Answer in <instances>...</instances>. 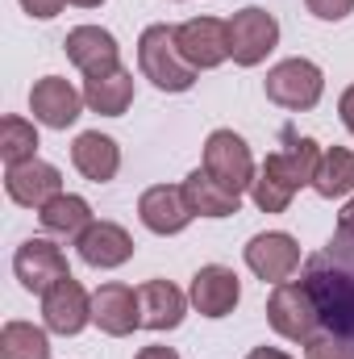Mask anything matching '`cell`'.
Instances as JSON below:
<instances>
[{
  "label": "cell",
  "instance_id": "7a4b0ae2",
  "mask_svg": "<svg viewBox=\"0 0 354 359\" xmlns=\"http://www.w3.org/2000/svg\"><path fill=\"white\" fill-rule=\"evenodd\" d=\"M317 163H321V147H317L313 138L283 134V147L267 155L263 172L255 176V188H250L255 205H259L263 213H283V209L292 205V196H296L304 184H313Z\"/></svg>",
  "mask_w": 354,
  "mask_h": 359
},
{
  "label": "cell",
  "instance_id": "4fadbf2b",
  "mask_svg": "<svg viewBox=\"0 0 354 359\" xmlns=\"http://www.w3.org/2000/svg\"><path fill=\"white\" fill-rule=\"evenodd\" d=\"M92 322L108 334V339H125L142 326V305H138V288L129 284H100L92 292Z\"/></svg>",
  "mask_w": 354,
  "mask_h": 359
},
{
  "label": "cell",
  "instance_id": "ac0fdd59",
  "mask_svg": "<svg viewBox=\"0 0 354 359\" xmlns=\"http://www.w3.org/2000/svg\"><path fill=\"white\" fill-rule=\"evenodd\" d=\"M76 251H80V259H84L88 268L113 271V268H121V264L134 259V238H129V230L117 226V222H92L88 230L76 238Z\"/></svg>",
  "mask_w": 354,
  "mask_h": 359
},
{
  "label": "cell",
  "instance_id": "6da1fadb",
  "mask_svg": "<svg viewBox=\"0 0 354 359\" xmlns=\"http://www.w3.org/2000/svg\"><path fill=\"white\" fill-rule=\"evenodd\" d=\"M304 284L317 301L325 334H338V339L354 343V238L334 234L325 251L309 255Z\"/></svg>",
  "mask_w": 354,
  "mask_h": 359
},
{
  "label": "cell",
  "instance_id": "9c48e42d",
  "mask_svg": "<svg viewBox=\"0 0 354 359\" xmlns=\"http://www.w3.org/2000/svg\"><path fill=\"white\" fill-rule=\"evenodd\" d=\"M300 243L288 230H263L246 243V268L255 271L263 284H283L300 268Z\"/></svg>",
  "mask_w": 354,
  "mask_h": 359
},
{
  "label": "cell",
  "instance_id": "52a82bcc",
  "mask_svg": "<svg viewBox=\"0 0 354 359\" xmlns=\"http://www.w3.org/2000/svg\"><path fill=\"white\" fill-rule=\"evenodd\" d=\"M275 46H279V21L267 8L250 4L229 17V59L238 67H259Z\"/></svg>",
  "mask_w": 354,
  "mask_h": 359
},
{
  "label": "cell",
  "instance_id": "4dcf8cb0",
  "mask_svg": "<svg viewBox=\"0 0 354 359\" xmlns=\"http://www.w3.org/2000/svg\"><path fill=\"white\" fill-rule=\"evenodd\" d=\"M334 234H342V238H354V196L346 201V209L338 213V230Z\"/></svg>",
  "mask_w": 354,
  "mask_h": 359
},
{
  "label": "cell",
  "instance_id": "4316f807",
  "mask_svg": "<svg viewBox=\"0 0 354 359\" xmlns=\"http://www.w3.org/2000/svg\"><path fill=\"white\" fill-rule=\"evenodd\" d=\"M304 359H354V343L351 339H338V334H317L304 343Z\"/></svg>",
  "mask_w": 354,
  "mask_h": 359
},
{
  "label": "cell",
  "instance_id": "9a60e30c",
  "mask_svg": "<svg viewBox=\"0 0 354 359\" xmlns=\"http://www.w3.org/2000/svg\"><path fill=\"white\" fill-rule=\"evenodd\" d=\"M63 50L67 59L84 72V80H96V76H108L121 67V46L108 29L100 25H76L67 38H63Z\"/></svg>",
  "mask_w": 354,
  "mask_h": 359
},
{
  "label": "cell",
  "instance_id": "f546056e",
  "mask_svg": "<svg viewBox=\"0 0 354 359\" xmlns=\"http://www.w3.org/2000/svg\"><path fill=\"white\" fill-rule=\"evenodd\" d=\"M338 113H342V126L354 134V84L342 92V100H338Z\"/></svg>",
  "mask_w": 354,
  "mask_h": 359
},
{
  "label": "cell",
  "instance_id": "2e32d148",
  "mask_svg": "<svg viewBox=\"0 0 354 359\" xmlns=\"http://www.w3.org/2000/svg\"><path fill=\"white\" fill-rule=\"evenodd\" d=\"M4 192L13 205L21 209H42L46 201H55L63 192V172L46 159H29V163H13L4 172Z\"/></svg>",
  "mask_w": 354,
  "mask_h": 359
},
{
  "label": "cell",
  "instance_id": "ba28073f",
  "mask_svg": "<svg viewBox=\"0 0 354 359\" xmlns=\"http://www.w3.org/2000/svg\"><path fill=\"white\" fill-rule=\"evenodd\" d=\"M13 276L21 280L25 292L34 297H46L59 280H67L71 268H67V255L63 247H55L50 238H25L13 255Z\"/></svg>",
  "mask_w": 354,
  "mask_h": 359
},
{
  "label": "cell",
  "instance_id": "8fae6325",
  "mask_svg": "<svg viewBox=\"0 0 354 359\" xmlns=\"http://www.w3.org/2000/svg\"><path fill=\"white\" fill-rule=\"evenodd\" d=\"M187 301L200 318H229L242 301V280L238 271L225 268V264H208L192 276V288H187Z\"/></svg>",
  "mask_w": 354,
  "mask_h": 359
},
{
  "label": "cell",
  "instance_id": "ffe728a7",
  "mask_svg": "<svg viewBox=\"0 0 354 359\" xmlns=\"http://www.w3.org/2000/svg\"><path fill=\"white\" fill-rule=\"evenodd\" d=\"M138 305H142V326L146 330H176L183 322V313H187V297L171 280H146L138 288Z\"/></svg>",
  "mask_w": 354,
  "mask_h": 359
},
{
  "label": "cell",
  "instance_id": "f1b7e54d",
  "mask_svg": "<svg viewBox=\"0 0 354 359\" xmlns=\"http://www.w3.org/2000/svg\"><path fill=\"white\" fill-rule=\"evenodd\" d=\"M63 4H67V0H21V8H25L29 17H38V21L59 17V13H63Z\"/></svg>",
  "mask_w": 354,
  "mask_h": 359
},
{
  "label": "cell",
  "instance_id": "cb8c5ba5",
  "mask_svg": "<svg viewBox=\"0 0 354 359\" xmlns=\"http://www.w3.org/2000/svg\"><path fill=\"white\" fill-rule=\"evenodd\" d=\"M313 192L325 196V201H338V196L354 192V151L325 147L321 163H317V176H313Z\"/></svg>",
  "mask_w": 354,
  "mask_h": 359
},
{
  "label": "cell",
  "instance_id": "7c38bea8",
  "mask_svg": "<svg viewBox=\"0 0 354 359\" xmlns=\"http://www.w3.org/2000/svg\"><path fill=\"white\" fill-rule=\"evenodd\" d=\"M29 113L46 130H67L84 113V92L71 88V80H63V76H42L29 88Z\"/></svg>",
  "mask_w": 354,
  "mask_h": 359
},
{
  "label": "cell",
  "instance_id": "836d02e7",
  "mask_svg": "<svg viewBox=\"0 0 354 359\" xmlns=\"http://www.w3.org/2000/svg\"><path fill=\"white\" fill-rule=\"evenodd\" d=\"M67 4H80V8H100L104 0H67Z\"/></svg>",
  "mask_w": 354,
  "mask_h": 359
},
{
  "label": "cell",
  "instance_id": "d6a6232c",
  "mask_svg": "<svg viewBox=\"0 0 354 359\" xmlns=\"http://www.w3.org/2000/svg\"><path fill=\"white\" fill-rule=\"evenodd\" d=\"M246 359H292V355H283V351H275V347H255Z\"/></svg>",
  "mask_w": 354,
  "mask_h": 359
},
{
  "label": "cell",
  "instance_id": "5b68a950",
  "mask_svg": "<svg viewBox=\"0 0 354 359\" xmlns=\"http://www.w3.org/2000/svg\"><path fill=\"white\" fill-rule=\"evenodd\" d=\"M263 92L271 104H279L288 113H304V109H313L321 100L325 76H321V67L313 59H283V63H275L267 72Z\"/></svg>",
  "mask_w": 354,
  "mask_h": 359
},
{
  "label": "cell",
  "instance_id": "277c9868",
  "mask_svg": "<svg viewBox=\"0 0 354 359\" xmlns=\"http://www.w3.org/2000/svg\"><path fill=\"white\" fill-rule=\"evenodd\" d=\"M267 322L279 339L288 343H309L321 334V313H317V301L309 292L304 280H283L271 288L267 297Z\"/></svg>",
  "mask_w": 354,
  "mask_h": 359
},
{
  "label": "cell",
  "instance_id": "e0dca14e",
  "mask_svg": "<svg viewBox=\"0 0 354 359\" xmlns=\"http://www.w3.org/2000/svg\"><path fill=\"white\" fill-rule=\"evenodd\" d=\"M138 217H142V226H146L150 234L171 238V234H183V230H187V222H192L196 213L187 209L183 188H176V184H155V188H146V192L138 196Z\"/></svg>",
  "mask_w": 354,
  "mask_h": 359
},
{
  "label": "cell",
  "instance_id": "3957f363",
  "mask_svg": "<svg viewBox=\"0 0 354 359\" xmlns=\"http://www.w3.org/2000/svg\"><path fill=\"white\" fill-rule=\"evenodd\" d=\"M138 67L142 76L163 92H187L196 84V67L179 50L176 25H146L138 38Z\"/></svg>",
  "mask_w": 354,
  "mask_h": 359
},
{
  "label": "cell",
  "instance_id": "1f68e13d",
  "mask_svg": "<svg viewBox=\"0 0 354 359\" xmlns=\"http://www.w3.org/2000/svg\"><path fill=\"white\" fill-rule=\"evenodd\" d=\"M134 359H179V355L171 351V347H142Z\"/></svg>",
  "mask_w": 354,
  "mask_h": 359
},
{
  "label": "cell",
  "instance_id": "d4e9b609",
  "mask_svg": "<svg viewBox=\"0 0 354 359\" xmlns=\"http://www.w3.org/2000/svg\"><path fill=\"white\" fill-rule=\"evenodd\" d=\"M0 359H50V339L34 322H4L0 330Z\"/></svg>",
  "mask_w": 354,
  "mask_h": 359
},
{
  "label": "cell",
  "instance_id": "603a6c76",
  "mask_svg": "<svg viewBox=\"0 0 354 359\" xmlns=\"http://www.w3.org/2000/svg\"><path fill=\"white\" fill-rule=\"evenodd\" d=\"M84 104L92 113H100V117H121L134 104V76L125 67H117L108 76L84 80Z\"/></svg>",
  "mask_w": 354,
  "mask_h": 359
},
{
  "label": "cell",
  "instance_id": "484cf974",
  "mask_svg": "<svg viewBox=\"0 0 354 359\" xmlns=\"http://www.w3.org/2000/svg\"><path fill=\"white\" fill-rule=\"evenodd\" d=\"M0 159H4L8 168L38 159V126H34L29 117L8 113V117L0 121Z\"/></svg>",
  "mask_w": 354,
  "mask_h": 359
},
{
  "label": "cell",
  "instance_id": "d6986e66",
  "mask_svg": "<svg viewBox=\"0 0 354 359\" xmlns=\"http://www.w3.org/2000/svg\"><path fill=\"white\" fill-rule=\"evenodd\" d=\"M71 163H76V172L92 184H108V180L121 172V147L108 138V134H100V130H84L76 142H71Z\"/></svg>",
  "mask_w": 354,
  "mask_h": 359
},
{
  "label": "cell",
  "instance_id": "30bf717a",
  "mask_svg": "<svg viewBox=\"0 0 354 359\" xmlns=\"http://www.w3.org/2000/svg\"><path fill=\"white\" fill-rule=\"evenodd\" d=\"M179 34V50L196 72H213L229 59V21L221 17H192L176 25Z\"/></svg>",
  "mask_w": 354,
  "mask_h": 359
},
{
  "label": "cell",
  "instance_id": "83f0119b",
  "mask_svg": "<svg viewBox=\"0 0 354 359\" xmlns=\"http://www.w3.org/2000/svg\"><path fill=\"white\" fill-rule=\"evenodd\" d=\"M317 21H346L354 13V0H304Z\"/></svg>",
  "mask_w": 354,
  "mask_h": 359
},
{
  "label": "cell",
  "instance_id": "5bb4252c",
  "mask_svg": "<svg viewBox=\"0 0 354 359\" xmlns=\"http://www.w3.org/2000/svg\"><path fill=\"white\" fill-rule=\"evenodd\" d=\"M42 322H46L50 334H63V339L80 334L92 322V297L84 292V284H80L76 276L59 280V284L42 297Z\"/></svg>",
  "mask_w": 354,
  "mask_h": 359
},
{
  "label": "cell",
  "instance_id": "8992f818",
  "mask_svg": "<svg viewBox=\"0 0 354 359\" xmlns=\"http://www.w3.org/2000/svg\"><path fill=\"white\" fill-rule=\"evenodd\" d=\"M204 172L238 196L246 188H255V155H250L246 138L234 130H213L204 138Z\"/></svg>",
  "mask_w": 354,
  "mask_h": 359
},
{
  "label": "cell",
  "instance_id": "7402d4cb",
  "mask_svg": "<svg viewBox=\"0 0 354 359\" xmlns=\"http://www.w3.org/2000/svg\"><path fill=\"white\" fill-rule=\"evenodd\" d=\"M38 222H42L46 234H55V238H71V243H76L96 217H92V205L84 201V196H76V192H59L55 201H46V205L38 209Z\"/></svg>",
  "mask_w": 354,
  "mask_h": 359
},
{
  "label": "cell",
  "instance_id": "44dd1931",
  "mask_svg": "<svg viewBox=\"0 0 354 359\" xmlns=\"http://www.w3.org/2000/svg\"><path fill=\"white\" fill-rule=\"evenodd\" d=\"M179 188H183V201H187V209H192L196 217H234L238 205H242L238 192H229L225 184H217L204 168H196Z\"/></svg>",
  "mask_w": 354,
  "mask_h": 359
}]
</instances>
